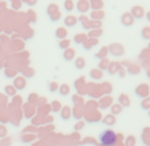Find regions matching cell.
<instances>
[{
	"instance_id": "9c48e42d",
	"label": "cell",
	"mask_w": 150,
	"mask_h": 146,
	"mask_svg": "<svg viewBox=\"0 0 150 146\" xmlns=\"http://www.w3.org/2000/svg\"><path fill=\"white\" fill-rule=\"evenodd\" d=\"M66 24H70V25H73V24H75V18H70V20H69V18H66Z\"/></svg>"
},
{
	"instance_id": "8992f818",
	"label": "cell",
	"mask_w": 150,
	"mask_h": 146,
	"mask_svg": "<svg viewBox=\"0 0 150 146\" xmlns=\"http://www.w3.org/2000/svg\"><path fill=\"white\" fill-rule=\"evenodd\" d=\"M71 4H73V1H71V0H67V1H66L65 3V5H66V9H67V11H71V9H73V7H71Z\"/></svg>"
},
{
	"instance_id": "ba28073f",
	"label": "cell",
	"mask_w": 150,
	"mask_h": 146,
	"mask_svg": "<svg viewBox=\"0 0 150 146\" xmlns=\"http://www.w3.org/2000/svg\"><path fill=\"white\" fill-rule=\"evenodd\" d=\"M67 91H69V90H67V86H62L61 94H62V95H66V94H67Z\"/></svg>"
},
{
	"instance_id": "5b68a950",
	"label": "cell",
	"mask_w": 150,
	"mask_h": 146,
	"mask_svg": "<svg viewBox=\"0 0 150 146\" xmlns=\"http://www.w3.org/2000/svg\"><path fill=\"white\" fill-rule=\"evenodd\" d=\"M5 134H7V129H5L4 126L0 125V138H1V137H4Z\"/></svg>"
},
{
	"instance_id": "30bf717a",
	"label": "cell",
	"mask_w": 150,
	"mask_h": 146,
	"mask_svg": "<svg viewBox=\"0 0 150 146\" xmlns=\"http://www.w3.org/2000/svg\"><path fill=\"white\" fill-rule=\"evenodd\" d=\"M4 5H5L4 3H0V8H3V7H4Z\"/></svg>"
},
{
	"instance_id": "277c9868",
	"label": "cell",
	"mask_w": 150,
	"mask_h": 146,
	"mask_svg": "<svg viewBox=\"0 0 150 146\" xmlns=\"http://www.w3.org/2000/svg\"><path fill=\"white\" fill-rule=\"evenodd\" d=\"M11 145V140L9 138H3L0 141V146H9Z\"/></svg>"
},
{
	"instance_id": "7a4b0ae2",
	"label": "cell",
	"mask_w": 150,
	"mask_h": 146,
	"mask_svg": "<svg viewBox=\"0 0 150 146\" xmlns=\"http://www.w3.org/2000/svg\"><path fill=\"white\" fill-rule=\"evenodd\" d=\"M24 86H25V80H24L23 78H17V79H15V88L21 90V88H24Z\"/></svg>"
},
{
	"instance_id": "6da1fadb",
	"label": "cell",
	"mask_w": 150,
	"mask_h": 146,
	"mask_svg": "<svg viewBox=\"0 0 150 146\" xmlns=\"http://www.w3.org/2000/svg\"><path fill=\"white\" fill-rule=\"evenodd\" d=\"M100 142L104 146H112L116 142V134H115L113 130H104L103 133L100 134Z\"/></svg>"
},
{
	"instance_id": "3957f363",
	"label": "cell",
	"mask_w": 150,
	"mask_h": 146,
	"mask_svg": "<svg viewBox=\"0 0 150 146\" xmlns=\"http://www.w3.org/2000/svg\"><path fill=\"white\" fill-rule=\"evenodd\" d=\"M5 92H7L8 95H15L16 90H15V87H12V86H7L5 87Z\"/></svg>"
},
{
	"instance_id": "52a82bcc",
	"label": "cell",
	"mask_w": 150,
	"mask_h": 146,
	"mask_svg": "<svg viewBox=\"0 0 150 146\" xmlns=\"http://www.w3.org/2000/svg\"><path fill=\"white\" fill-rule=\"evenodd\" d=\"M70 45V41H63V42H61V47L62 49H66V46H69Z\"/></svg>"
}]
</instances>
